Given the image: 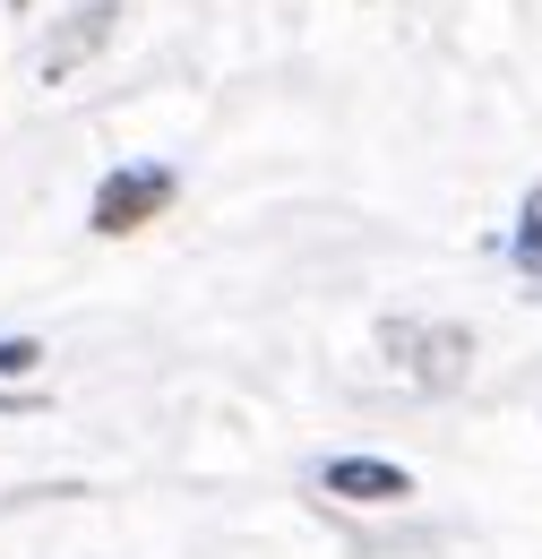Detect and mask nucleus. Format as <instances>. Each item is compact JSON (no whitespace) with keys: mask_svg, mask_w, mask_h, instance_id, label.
I'll list each match as a JSON object with an SVG mask.
<instances>
[{"mask_svg":"<svg viewBox=\"0 0 542 559\" xmlns=\"http://www.w3.org/2000/svg\"><path fill=\"white\" fill-rule=\"evenodd\" d=\"M379 353L397 361V379L431 388V396H448V388L474 370V336H466L457 319H388V328H379Z\"/></svg>","mask_w":542,"mask_h":559,"instance_id":"obj_1","label":"nucleus"},{"mask_svg":"<svg viewBox=\"0 0 542 559\" xmlns=\"http://www.w3.org/2000/svg\"><path fill=\"white\" fill-rule=\"evenodd\" d=\"M173 207V173L164 164H121L104 190H95V233H138V224H155V215Z\"/></svg>","mask_w":542,"mask_h":559,"instance_id":"obj_2","label":"nucleus"},{"mask_svg":"<svg viewBox=\"0 0 542 559\" xmlns=\"http://www.w3.org/2000/svg\"><path fill=\"white\" fill-rule=\"evenodd\" d=\"M319 483L337 490V499H362V508H397V499H413V474H405V465H388V456H337Z\"/></svg>","mask_w":542,"mask_h":559,"instance_id":"obj_3","label":"nucleus"},{"mask_svg":"<svg viewBox=\"0 0 542 559\" xmlns=\"http://www.w3.org/2000/svg\"><path fill=\"white\" fill-rule=\"evenodd\" d=\"M517 259H526V267H542V199L526 207V233H517Z\"/></svg>","mask_w":542,"mask_h":559,"instance_id":"obj_4","label":"nucleus"},{"mask_svg":"<svg viewBox=\"0 0 542 559\" xmlns=\"http://www.w3.org/2000/svg\"><path fill=\"white\" fill-rule=\"evenodd\" d=\"M44 345H26V336H0V370H35Z\"/></svg>","mask_w":542,"mask_h":559,"instance_id":"obj_5","label":"nucleus"}]
</instances>
